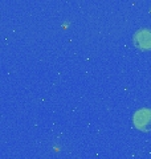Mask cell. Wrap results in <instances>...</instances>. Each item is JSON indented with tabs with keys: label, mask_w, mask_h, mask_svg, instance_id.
<instances>
[{
	"label": "cell",
	"mask_w": 151,
	"mask_h": 159,
	"mask_svg": "<svg viewBox=\"0 0 151 159\" xmlns=\"http://www.w3.org/2000/svg\"><path fill=\"white\" fill-rule=\"evenodd\" d=\"M134 126L140 131H151V109L142 107L137 110L133 116Z\"/></svg>",
	"instance_id": "obj_1"
},
{
	"label": "cell",
	"mask_w": 151,
	"mask_h": 159,
	"mask_svg": "<svg viewBox=\"0 0 151 159\" xmlns=\"http://www.w3.org/2000/svg\"><path fill=\"white\" fill-rule=\"evenodd\" d=\"M134 44L139 49H151V31L150 29H139L134 34Z\"/></svg>",
	"instance_id": "obj_2"
}]
</instances>
